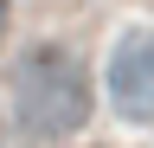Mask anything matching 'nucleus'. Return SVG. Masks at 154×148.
<instances>
[{
	"label": "nucleus",
	"instance_id": "1",
	"mask_svg": "<svg viewBox=\"0 0 154 148\" xmlns=\"http://www.w3.org/2000/svg\"><path fill=\"white\" fill-rule=\"evenodd\" d=\"M13 116L38 142H64L90 122V77L64 45H32L13 65Z\"/></svg>",
	"mask_w": 154,
	"mask_h": 148
},
{
	"label": "nucleus",
	"instance_id": "2",
	"mask_svg": "<svg viewBox=\"0 0 154 148\" xmlns=\"http://www.w3.org/2000/svg\"><path fill=\"white\" fill-rule=\"evenodd\" d=\"M103 84L122 122H154V26H135L116 39Z\"/></svg>",
	"mask_w": 154,
	"mask_h": 148
},
{
	"label": "nucleus",
	"instance_id": "3",
	"mask_svg": "<svg viewBox=\"0 0 154 148\" xmlns=\"http://www.w3.org/2000/svg\"><path fill=\"white\" fill-rule=\"evenodd\" d=\"M7 26H13V0H0V45H7Z\"/></svg>",
	"mask_w": 154,
	"mask_h": 148
}]
</instances>
